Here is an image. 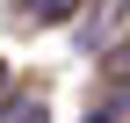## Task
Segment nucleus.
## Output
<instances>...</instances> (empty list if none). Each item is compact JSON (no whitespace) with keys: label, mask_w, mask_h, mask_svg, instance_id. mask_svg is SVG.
Here are the masks:
<instances>
[{"label":"nucleus","mask_w":130,"mask_h":123,"mask_svg":"<svg viewBox=\"0 0 130 123\" xmlns=\"http://www.w3.org/2000/svg\"><path fill=\"white\" fill-rule=\"evenodd\" d=\"M7 123H43V101H14V116Z\"/></svg>","instance_id":"f03ea898"},{"label":"nucleus","mask_w":130,"mask_h":123,"mask_svg":"<svg viewBox=\"0 0 130 123\" xmlns=\"http://www.w3.org/2000/svg\"><path fill=\"white\" fill-rule=\"evenodd\" d=\"M22 7H29V14H36V22H65V14H72V7H79V0H22Z\"/></svg>","instance_id":"f257e3e1"}]
</instances>
